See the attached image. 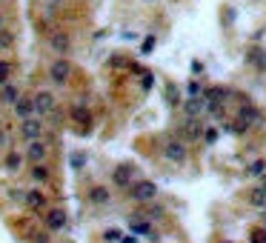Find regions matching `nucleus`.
Returning <instances> with one entry per match:
<instances>
[{
	"mask_svg": "<svg viewBox=\"0 0 266 243\" xmlns=\"http://www.w3.org/2000/svg\"><path fill=\"white\" fill-rule=\"evenodd\" d=\"M163 157L172 160V163H186V157H189L186 143H183V140H177V138L166 140V143H163Z\"/></svg>",
	"mask_w": 266,
	"mask_h": 243,
	"instance_id": "obj_1",
	"label": "nucleus"
},
{
	"mask_svg": "<svg viewBox=\"0 0 266 243\" xmlns=\"http://www.w3.org/2000/svg\"><path fill=\"white\" fill-rule=\"evenodd\" d=\"M129 195H132L138 203H149V200L158 198V186H155L152 180H138L132 189H129Z\"/></svg>",
	"mask_w": 266,
	"mask_h": 243,
	"instance_id": "obj_2",
	"label": "nucleus"
},
{
	"mask_svg": "<svg viewBox=\"0 0 266 243\" xmlns=\"http://www.w3.org/2000/svg\"><path fill=\"white\" fill-rule=\"evenodd\" d=\"M112 183H115V186H120V189H132L135 183V166L132 163H120L115 169V172H112Z\"/></svg>",
	"mask_w": 266,
	"mask_h": 243,
	"instance_id": "obj_3",
	"label": "nucleus"
},
{
	"mask_svg": "<svg viewBox=\"0 0 266 243\" xmlns=\"http://www.w3.org/2000/svg\"><path fill=\"white\" fill-rule=\"evenodd\" d=\"M20 138L29 140V143H35V140L43 138V123L37 120V117H29V120L20 123Z\"/></svg>",
	"mask_w": 266,
	"mask_h": 243,
	"instance_id": "obj_4",
	"label": "nucleus"
},
{
	"mask_svg": "<svg viewBox=\"0 0 266 243\" xmlns=\"http://www.w3.org/2000/svg\"><path fill=\"white\" fill-rule=\"evenodd\" d=\"M66 223H69V217H66V212H63L60 206L49 209V215H46V226H49V232H63Z\"/></svg>",
	"mask_w": 266,
	"mask_h": 243,
	"instance_id": "obj_5",
	"label": "nucleus"
},
{
	"mask_svg": "<svg viewBox=\"0 0 266 243\" xmlns=\"http://www.w3.org/2000/svg\"><path fill=\"white\" fill-rule=\"evenodd\" d=\"M49 78L54 80V83H66V80L72 78V63L69 60H54L52 66H49Z\"/></svg>",
	"mask_w": 266,
	"mask_h": 243,
	"instance_id": "obj_6",
	"label": "nucleus"
},
{
	"mask_svg": "<svg viewBox=\"0 0 266 243\" xmlns=\"http://www.w3.org/2000/svg\"><path fill=\"white\" fill-rule=\"evenodd\" d=\"M26 157L32 160V163H43L46 157H49V146H46L43 140H35V143H29V149H26Z\"/></svg>",
	"mask_w": 266,
	"mask_h": 243,
	"instance_id": "obj_7",
	"label": "nucleus"
},
{
	"mask_svg": "<svg viewBox=\"0 0 266 243\" xmlns=\"http://www.w3.org/2000/svg\"><path fill=\"white\" fill-rule=\"evenodd\" d=\"M129 229H132V234H138V237H149L152 234V220L149 217L135 215V217H129Z\"/></svg>",
	"mask_w": 266,
	"mask_h": 243,
	"instance_id": "obj_8",
	"label": "nucleus"
},
{
	"mask_svg": "<svg viewBox=\"0 0 266 243\" xmlns=\"http://www.w3.org/2000/svg\"><path fill=\"white\" fill-rule=\"evenodd\" d=\"M35 109H37V114H52L54 112V95L52 92H37L35 95Z\"/></svg>",
	"mask_w": 266,
	"mask_h": 243,
	"instance_id": "obj_9",
	"label": "nucleus"
},
{
	"mask_svg": "<svg viewBox=\"0 0 266 243\" xmlns=\"http://www.w3.org/2000/svg\"><path fill=\"white\" fill-rule=\"evenodd\" d=\"M35 97H20L18 103H15V114H18L20 120H29L32 114H35Z\"/></svg>",
	"mask_w": 266,
	"mask_h": 243,
	"instance_id": "obj_10",
	"label": "nucleus"
},
{
	"mask_svg": "<svg viewBox=\"0 0 266 243\" xmlns=\"http://www.w3.org/2000/svg\"><path fill=\"white\" fill-rule=\"evenodd\" d=\"M49 43H52V49H54V52H57V54H66V52H69V49H72V37L66 35V32H54Z\"/></svg>",
	"mask_w": 266,
	"mask_h": 243,
	"instance_id": "obj_11",
	"label": "nucleus"
},
{
	"mask_svg": "<svg viewBox=\"0 0 266 243\" xmlns=\"http://www.w3.org/2000/svg\"><path fill=\"white\" fill-rule=\"evenodd\" d=\"M26 206H29V209H43V206H46L43 192H40V189H29V192H26Z\"/></svg>",
	"mask_w": 266,
	"mask_h": 243,
	"instance_id": "obj_12",
	"label": "nucleus"
},
{
	"mask_svg": "<svg viewBox=\"0 0 266 243\" xmlns=\"http://www.w3.org/2000/svg\"><path fill=\"white\" fill-rule=\"evenodd\" d=\"M89 200H92L95 206L109 203V189H106V186H95V189H89Z\"/></svg>",
	"mask_w": 266,
	"mask_h": 243,
	"instance_id": "obj_13",
	"label": "nucleus"
},
{
	"mask_svg": "<svg viewBox=\"0 0 266 243\" xmlns=\"http://www.w3.org/2000/svg\"><path fill=\"white\" fill-rule=\"evenodd\" d=\"M240 120H246L249 126H252V123H260V112H257L255 106H249V103H243L240 106V114H238Z\"/></svg>",
	"mask_w": 266,
	"mask_h": 243,
	"instance_id": "obj_14",
	"label": "nucleus"
},
{
	"mask_svg": "<svg viewBox=\"0 0 266 243\" xmlns=\"http://www.w3.org/2000/svg\"><path fill=\"white\" fill-rule=\"evenodd\" d=\"M0 97H3V103H18L20 97V92H18V86H12V83H6V86H3V92H0Z\"/></svg>",
	"mask_w": 266,
	"mask_h": 243,
	"instance_id": "obj_15",
	"label": "nucleus"
},
{
	"mask_svg": "<svg viewBox=\"0 0 266 243\" xmlns=\"http://www.w3.org/2000/svg\"><path fill=\"white\" fill-rule=\"evenodd\" d=\"M3 166H6L9 172H20V166H23V155H18V152H9V155H6V160H3Z\"/></svg>",
	"mask_w": 266,
	"mask_h": 243,
	"instance_id": "obj_16",
	"label": "nucleus"
},
{
	"mask_svg": "<svg viewBox=\"0 0 266 243\" xmlns=\"http://www.w3.org/2000/svg\"><path fill=\"white\" fill-rule=\"evenodd\" d=\"M249 203H252L255 209H266V189H260V186H257V189H252Z\"/></svg>",
	"mask_w": 266,
	"mask_h": 243,
	"instance_id": "obj_17",
	"label": "nucleus"
},
{
	"mask_svg": "<svg viewBox=\"0 0 266 243\" xmlns=\"http://www.w3.org/2000/svg\"><path fill=\"white\" fill-rule=\"evenodd\" d=\"M72 120L89 126V123H92V114H89V109H83V106H75V109H72Z\"/></svg>",
	"mask_w": 266,
	"mask_h": 243,
	"instance_id": "obj_18",
	"label": "nucleus"
},
{
	"mask_svg": "<svg viewBox=\"0 0 266 243\" xmlns=\"http://www.w3.org/2000/svg\"><path fill=\"white\" fill-rule=\"evenodd\" d=\"M201 109H204V100H201V97H189V100H186V114H189V120H195Z\"/></svg>",
	"mask_w": 266,
	"mask_h": 243,
	"instance_id": "obj_19",
	"label": "nucleus"
},
{
	"mask_svg": "<svg viewBox=\"0 0 266 243\" xmlns=\"http://www.w3.org/2000/svg\"><path fill=\"white\" fill-rule=\"evenodd\" d=\"M32 177H35L37 183H46L49 177H52V172H49L43 163H37V166H32Z\"/></svg>",
	"mask_w": 266,
	"mask_h": 243,
	"instance_id": "obj_20",
	"label": "nucleus"
},
{
	"mask_svg": "<svg viewBox=\"0 0 266 243\" xmlns=\"http://www.w3.org/2000/svg\"><path fill=\"white\" fill-rule=\"evenodd\" d=\"M186 135H189V140L204 138V126H201L197 120H189V123H186Z\"/></svg>",
	"mask_w": 266,
	"mask_h": 243,
	"instance_id": "obj_21",
	"label": "nucleus"
},
{
	"mask_svg": "<svg viewBox=\"0 0 266 243\" xmlns=\"http://www.w3.org/2000/svg\"><path fill=\"white\" fill-rule=\"evenodd\" d=\"M9 75H12V63L0 60V83H3V86H6V80H9Z\"/></svg>",
	"mask_w": 266,
	"mask_h": 243,
	"instance_id": "obj_22",
	"label": "nucleus"
},
{
	"mask_svg": "<svg viewBox=\"0 0 266 243\" xmlns=\"http://www.w3.org/2000/svg\"><path fill=\"white\" fill-rule=\"evenodd\" d=\"M12 43H15V35H12V32H6V29H3V32H0V49H9Z\"/></svg>",
	"mask_w": 266,
	"mask_h": 243,
	"instance_id": "obj_23",
	"label": "nucleus"
},
{
	"mask_svg": "<svg viewBox=\"0 0 266 243\" xmlns=\"http://www.w3.org/2000/svg\"><path fill=\"white\" fill-rule=\"evenodd\" d=\"M249 243H266V229H255L249 234Z\"/></svg>",
	"mask_w": 266,
	"mask_h": 243,
	"instance_id": "obj_24",
	"label": "nucleus"
},
{
	"mask_svg": "<svg viewBox=\"0 0 266 243\" xmlns=\"http://www.w3.org/2000/svg\"><path fill=\"white\" fill-rule=\"evenodd\" d=\"M83 163H86V155L83 152H75L72 155V169H83Z\"/></svg>",
	"mask_w": 266,
	"mask_h": 243,
	"instance_id": "obj_25",
	"label": "nucleus"
},
{
	"mask_svg": "<svg viewBox=\"0 0 266 243\" xmlns=\"http://www.w3.org/2000/svg\"><path fill=\"white\" fill-rule=\"evenodd\" d=\"M103 237H106V240H123L126 234L120 232V229H106V232H103Z\"/></svg>",
	"mask_w": 266,
	"mask_h": 243,
	"instance_id": "obj_26",
	"label": "nucleus"
},
{
	"mask_svg": "<svg viewBox=\"0 0 266 243\" xmlns=\"http://www.w3.org/2000/svg\"><path fill=\"white\" fill-rule=\"evenodd\" d=\"M246 129H249V123H246V120H240V117H238L235 123H232V132H235V135H243Z\"/></svg>",
	"mask_w": 266,
	"mask_h": 243,
	"instance_id": "obj_27",
	"label": "nucleus"
},
{
	"mask_svg": "<svg viewBox=\"0 0 266 243\" xmlns=\"http://www.w3.org/2000/svg\"><path fill=\"white\" fill-rule=\"evenodd\" d=\"M263 169H266V163H263V160H257V163H252V166H249V174H260Z\"/></svg>",
	"mask_w": 266,
	"mask_h": 243,
	"instance_id": "obj_28",
	"label": "nucleus"
},
{
	"mask_svg": "<svg viewBox=\"0 0 266 243\" xmlns=\"http://www.w3.org/2000/svg\"><path fill=\"white\" fill-rule=\"evenodd\" d=\"M149 217H163V209L158 203H149Z\"/></svg>",
	"mask_w": 266,
	"mask_h": 243,
	"instance_id": "obj_29",
	"label": "nucleus"
},
{
	"mask_svg": "<svg viewBox=\"0 0 266 243\" xmlns=\"http://www.w3.org/2000/svg\"><path fill=\"white\" fill-rule=\"evenodd\" d=\"M204 140H206V143H215V140H218V132H215V129H206L204 132Z\"/></svg>",
	"mask_w": 266,
	"mask_h": 243,
	"instance_id": "obj_30",
	"label": "nucleus"
},
{
	"mask_svg": "<svg viewBox=\"0 0 266 243\" xmlns=\"http://www.w3.org/2000/svg\"><path fill=\"white\" fill-rule=\"evenodd\" d=\"M189 97H201V86L197 83H189Z\"/></svg>",
	"mask_w": 266,
	"mask_h": 243,
	"instance_id": "obj_31",
	"label": "nucleus"
},
{
	"mask_svg": "<svg viewBox=\"0 0 266 243\" xmlns=\"http://www.w3.org/2000/svg\"><path fill=\"white\" fill-rule=\"evenodd\" d=\"M152 46H155V37H146V43H143V52H152Z\"/></svg>",
	"mask_w": 266,
	"mask_h": 243,
	"instance_id": "obj_32",
	"label": "nucleus"
},
{
	"mask_svg": "<svg viewBox=\"0 0 266 243\" xmlns=\"http://www.w3.org/2000/svg\"><path fill=\"white\" fill-rule=\"evenodd\" d=\"M35 243H49V237H46V234H37V237H35Z\"/></svg>",
	"mask_w": 266,
	"mask_h": 243,
	"instance_id": "obj_33",
	"label": "nucleus"
},
{
	"mask_svg": "<svg viewBox=\"0 0 266 243\" xmlns=\"http://www.w3.org/2000/svg\"><path fill=\"white\" fill-rule=\"evenodd\" d=\"M0 146H6V132L0 129Z\"/></svg>",
	"mask_w": 266,
	"mask_h": 243,
	"instance_id": "obj_34",
	"label": "nucleus"
},
{
	"mask_svg": "<svg viewBox=\"0 0 266 243\" xmlns=\"http://www.w3.org/2000/svg\"><path fill=\"white\" fill-rule=\"evenodd\" d=\"M49 3H52V6H57V3H63V0H49Z\"/></svg>",
	"mask_w": 266,
	"mask_h": 243,
	"instance_id": "obj_35",
	"label": "nucleus"
},
{
	"mask_svg": "<svg viewBox=\"0 0 266 243\" xmlns=\"http://www.w3.org/2000/svg\"><path fill=\"white\" fill-rule=\"evenodd\" d=\"M0 32H3V18H0Z\"/></svg>",
	"mask_w": 266,
	"mask_h": 243,
	"instance_id": "obj_36",
	"label": "nucleus"
},
{
	"mask_svg": "<svg viewBox=\"0 0 266 243\" xmlns=\"http://www.w3.org/2000/svg\"><path fill=\"white\" fill-rule=\"evenodd\" d=\"M263 229H266V217H263Z\"/></svg>",
	"mask_w": 266,
	"mask_h": 243,
	"instance_id": "obj_37",
	"label": "nucleus"
},
{
	"mask_svg": "<svg viewBox=\"0 0 266 243\" xmlns=\"http://www.w3.org/2000/svg\"><path fill=\"white\" fill-rule=\"evenodd\" d=\"M0 103H3V97H0Z\"/></svg>",
	"mask_w": 266,
	"mask_h": 243,
	"instance_id": "obj_38",
	"label": "nucleus"
}]
</instances>
